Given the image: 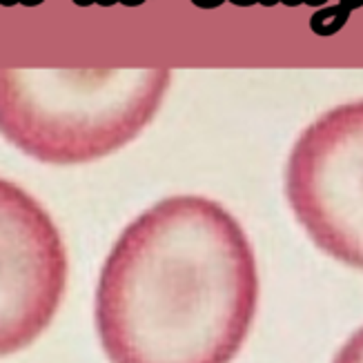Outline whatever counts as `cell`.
<instances>
[{
  "mask_svg": "<svg viewBox=\"0 0 363 363\" xmlns=\"http://www.w3.org/2000/svg\"><path fill=\"white\" fill-rule=\"evenodd\" d=\"M91 3H94V0H87V5H91ZM96 3H101V5H103V0H96Z\"/></svg>",
  "mask_w": 363,
  "mask_h": 363,
  "instance_id": "52a82bcc",
  "label": "cell"
},
{
  "mask_svg": "<svg viewBox=\"0 0 363 363\" xmlns=\"http://www.w3.org/2000/svg\"><path fill=\"white\" fill-rule=\"evenodd\" d=\"M333 363H363V325L337 350Z\"/></svg>",
  "mask_w": 363,
  "mask_h": 363,
  "instance_id": "5b68a950",
  "label": "cell"
},
{
  "mask_svg": "<svg viewBox=\"0 0 363 363\" xmlns=\"http://www.w3.org/2000/svg\"><path fill=\"white\" fill-rule=\"evenodd\" d=\"M259 267L223 203L167 196L118 234L94 321L109 363H232L259 310Z\"/></svg>",
  "mask_w": 363,
  "mask_h": 363,
  "instance_id": "6da1fadb",
  "label": "cell"
},
{
  "mask_svg": "<svg viewBox=\"0 0 363 363\" xmlns=\"http://www.w3.org/2000/svg\"><path fill=\"white\" fill-rule=\"evenodd\" d=\"M74 3H76V5H81V7H83V3H85V0H74Z\"/></svg>",
  "mask_w": 363,
  "mask_h": 363,
  "instance_id": "8992f818",
  "label": "cell"
},
{
  "mask_svg": "<svg viewBox=\"0 0 363 363\" xmlns=\"http://www.w3.org/2000/svg\"><path fill=\"white\" fill-rule=\"evenodd\" d=\"M169 83L165 67L0 69V134L40 163L99 161L147 128Z\"/></svg>",
  "mask_w": 363,
  "mask_h": 363,
  "instance_id": "7a4b0ae2",
  "label": "cell"
},
{
  "mask_svg": "<svg viewBox=\"0 0 363 363\" xmlns=\"http://www.w3.org/2000/svg\"><path fill=\"white\" fill-rule=\"evenodd\" d=\"M67 274L65 241L50 212L0 179V357L25 350L52 325Z\"/></svg>",
  "mask_w": 363,
  "mask_h": 363,
  "instance_id": "277c9868",
  "label": "cell"
},
{
  "mask_svg": "<svg viewBox=\"0 0 363 363\" xmlns=\"http://www.w3.org/2000/svg\"><path fill=\"white\" fill-rule=\"evenodd\" d=\"M286 199L314 245L363 272V99L328 109L298 134Z\"/></svg>",
  "mask_w": 363,
  "mask_h": 363,
  "instance_id": "3957f363",
  "label": "cell"
},
{
  "mask_svg": "<svg viewBox=\"0 0 363 363\" xmlns=\"http://www.w3.org/2000/svg\"><path fill=\"white\" fill-rule=\"evenodd\" d=\"M296 3H301V0H294V3H292V5H296Z\"/></svg>",
  "mask_w": 363,
  "mask_h": 363,
  "instance_id": "ba28073f",
  "label": "cell"
}]
</instances>
